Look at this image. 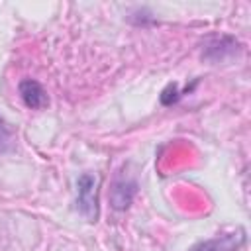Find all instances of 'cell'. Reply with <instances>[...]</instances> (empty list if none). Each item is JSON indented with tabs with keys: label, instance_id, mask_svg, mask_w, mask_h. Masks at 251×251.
I'll use <instances>...</instances> for the list:
<instances>
[{
	"label": "cell",
	"instance_id": "cell-1",
	"mask_svg": "<svg viewBox=\"0 0 251 251\" xmlns=\"http://www.w3.org/2000/svg\"><path fill=\"white\" fill-rule=\"evenodd\" d=\"M76 208L88 222L98 220V178L90 173L76 180Z\"/></svg>",
	"mask_w": 251,
	"mask_h": 251
},
{
	"label": "cell",
	"instance_id": "cell-2",
	"mask_svg": "<svg viewBox=\"0 0 251 251\" xmlns=\"http://www.w3.org/2000/svg\"><path fill=\"white\" fill-rule=\"evenodd\" d=\"M245 229L243 227H235L227 233H218L212 239H204L198 241L196 245H192L188 251H239L245 245Z\"/></svg>",
	"mask_w": 251,
	"mask_h": 251
},
{
	"label": "cell",
	"instance_id": "cell-3",
	"mask_svg": "<svg viewBox=\"0 0 251 251\" xmlns=\"http://www.w3.org/2000/svg\"><path fill=\"white\" fill-rule=\"evenodd\" d=\"M20 90V96H22V102L29 108V110H43L49 106V96L45 92V88L33 80V78H24L18 86Z\"/></svg>",
	"mask_w": 251,
	"mask_h": 251
},
{
	"label": "cell",
	"instance_id": "cell-4",
	"mask_svg": "<svg viewBox=\"0 0 251 251\" xmlns=\"http://www.w3.org/2000/svg\"><path fill=\"white\" fill-rule=\"evenodd\" d=\"M133 194H135V182L133 180H118L112 188V194H110L114 208H118V210L127 208Z\"/></svg>",
	"mask_w": 251,
	"mask_h": 251
},
{
	"label": "cell",
	"instance_id": "cell-5",
	"mask_svg": "<svg viewBox=\"0 0 251 251\" xmlns=\"http://www.w3.org/2000/svg\"><path fill=\"white\" fill-rule=\"evenodd\" d=\"M224 51L227 55L235 53V41L231 37H220V39H214L208 47H206V59H212V61H222L224 59Z\"/></svg>",
	"mask_w": 251,
	"mask_h": 251
},
{
	"label": "cell",
	"instance_id": "cell-6",
	"mask_svg": "<svg viewBox=\"0 0 251 251\" xmlns=\"http://www.w3.org/2000/svg\"><path fill=\"white\" fill-rule=\"evenodd\" d=\"M14 145V137H12V131L10 127L6 126V122L0 118V153H6L10 151Z\"/></svg>",
	"mask_w": 251,
	"mask_h": 251
}]
</instances>
